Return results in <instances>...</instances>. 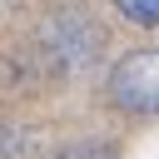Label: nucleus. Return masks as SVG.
Here are the masks:
<instances>
[{"label": "nucleus", "mask_w": 159, "mask_h": 159, "mask_svg": "<svg viewBox=\"0 0 159 159\" xmlns=\"http://www.w3.org/2000/svg\"><path fill=\"white\" fill-rule=\"evenodd\" d=\"M109 99L129 114H159V45L134 50L109 70Z\"/></svg>", "instance_id": "obj_1"}, {"label": "nucleus", "mask_w": 159, "mask_h": 159, "mask_svg": "<svg viewBox=\"0 0 159 159\" xmlns=\"http://www.w3.org/2000/svg\"><path fill=\"white\" fill-rule=\"evenodd\" d=\"M114 10L124 20H134V25H144V30L159 25V0H114Z\"/></svg>", "instance_id": "obj_2"}]
</instances>
